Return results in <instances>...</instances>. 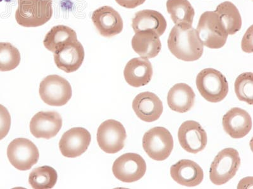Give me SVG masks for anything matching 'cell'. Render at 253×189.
Listing matches in <instances>:
<instances>
[{
    "label": "cell",
    "mask_w": 253,
    "mask_h": 189,
    "mask_svg": "<svg viewBox=\"0 0 253 189\" xmlns=\"http://www.w3.org/2000/svg\"><path fill=\"white\" fill-rule=\"evenodd\" d=\"M62 123V119L58 112L41 111L31 119V132L36 138H53L59 132Z\"/></svg>",
    "instance_id": "9a60e30c"
},
{
    "label": "cell",
    "mask_w": 253,
    "mask_h": 189,
    "mask_svg": "<svg viewBox=\"0 0 253 189\" xmlns=\"http://www.w3.org/2000/svg\"><path fill=\"white\" fill-rule=\"evenodd\" d=\"M241 165L239 152L232 148H225L218 153L212 162L210 179L216 186L223 185L236 175Z\"/></svg>",
    "instance_id": "5b68a950"
},
{
    "label": "cell",
    "mask_w": 253,
    "mask_h": 189,
    "mask_svg": "<svg viewBox=\"0 0 253 189\" xmlns=\"http://www.w3.org/2000/svg\"><path fill=\"white\" fill-rule=\"evenodd\" d=\"M196 30L203 46L210 49L221 48L229 36L218 15L211 11L201 15Z\"/></svg>",
    "instance_id": "277c9868"
},
{
    "label": "cell",
    "mask_w": 253,
    "mask_h": 189,
    "mask_svg": "<svg viewBox=\"0 0 253 189\" xmlns=\"http://www.w3.org/2000/svg\"><path fill=\"white\" fill-rule=\"evenodd\" d=\"M252 186L253 177H247L241 180L237 186V189H250L252 188Z\"/></svg>",
    "instance_id": "1f68e13d"
},
{
    "label": "cell",
    "mask_w": 253,
    "mask_h": 189,
    "mask_svg": "<svg viewBox=\"0 0 253 189\" xmlns=\"http://www.w3.org/2000/svg\"><path fill=\"white\" fill-rule=\"evenodd\" d=\"M132 47L133 50L141 58L152 59L161 51L162 42L155 32L139 31L135 32L132 37Z\"/></svg>",
    "instance_id": "ffe728a7"
},
{
    "label": "cell",
    "mask_w": 253,
    "mask_h": 189,
    "mask_svg": "<svg viewBox=\"0 0 253 189\" xmlns=\"http://www.w3.org/2000/svg\"><path fill=\"white\" fill-rule=\"evenodd\" d=\"M222 125L226 133L234 139L245 137L252 128V119L245 110L234 107L223 117Z\"/></svg>",
    "instance_id": "e0dca14e"
},
{
    "label": "cell",
    "mask_w": 253,
    "mask_h": 189,
    "mask_svg": "<svg viewBox=\"0 0 253 189\" xmlns=\"http://www.w3.org/2000/svg\"><path fill=\"white\" fill-rule=\"evenodd\" d=\"M178 141L183 149L190 154L202 152L207 145V132L194 121H187L180 126L178 131Z\"/></svg>",
    "instance_id": "7c38bea8"
},
{
    "label": "cell",
    "mask_w": 253,
    "mask_h": 189,
    "mask_svg": "<svg viewBox=\"0 0 253 189\" xmlns=\"http://www.w3.org/2000/svg\"><path fill=\"white\" fill-rule=\"evenodd\" d=\"M195 94L186 83H177L171 88L167 95V102L173 111L186 113L194 106Z\"/></svg>",
    "instance_id": "7402d4cb"
},
{
    "label": "cell",
    "mask_w": 253,
    "mask_h": 189,
    "mask_svg": "<svg viewBox=\"0 0 253 189\" xmlns=\"http://www.w3.org/2000/svg\"><path fill=\"white\" fill-rule=\"evenodd\" d=\"M242 49L247 53H252L253 49V26H251L245 33L242 40Z\"/></svg>",
    "instance_id": "f546056e"
},
{
    "label": "cell",
    "mask_w": 253,
    "mask_h": 189,
    "mask_svg": "<svg viewBox=\"0 0 253 189\" xmlns=\"http://www.w3.org/2000/svg\"><path fill=\"white\" fill-rule=\"evenodd\" d=\"M174 181L180 185L193 188L200 185L204 179V172L200 165L190 159H181L170 168Z\"/></svg>",
    "instance_id": "ac0fdd59"
},
{
    "label": "cell",
    "mask_w": 253,
    "mask_h": 189,
    "mask_svg": "<svg viewBox=\"0 0 253 189\" xmlns=\"http://www.w3.org/2000/svg\"><path fill=\"white\" fill-rule=\"evenodd\" d=\"M132 27L135 33L151 31L161 37L166 31L167 23L162 13L155 10H143L135 13L132 19Z\"/></svg>",
    "instance_id": "44dd1931"
},
{
    "label": "cell",
    "mask_w": 253,
    "mask_h": 189,
    "mask_svg": "<svg viewBox=\"0 0 253 189\" xmlns=\"http://www.w3.org/2000/svg\"><path fill=\"white\" fill-rule=\"evenodd\" d=\"M126 138L125 127L119 121L114 119L101 124L97 132L99 148L107 154H115L123 150Z\"/></svg>",
    "instance_id": "9c48e42d"
},
{
    "label": "cell",
    "mask_w": 253,
    "mask_h": 189,
    "mask_svg": "<svg viewBox=\"0 0 253 189\" xmlns=\"http://www.w3.org/2000/svg\"><path fill=\"white\" fill-rule=\"evenodd\" d=\"M196 87L203 97L212 103L221 102L229 92L227 79L220 71L213 68H206L198 73Z\"/></svg>",
    "instance_id": "3957f363"
},
{
    "label": "cell",
    "mask_w": 253,
    "mask_h": 189,
    "mask_svg": "<svg viewBox=\"0 0 253 189\" xmlns=\"http://www.w3.org/2000/svg\"><path fill=\"white\" fill-rule=\"evenodd\" d=\"M146 169V161L141 155L128 153L114 161L112 172L119 181L132 183L141 179L145 175Z\"/></svg>",
    "instance_id": "30bf717a"
},
{
    "label": "cell",
    "mask_w": 253,
    "mask_h": 189,
    "mask_svg": "<svg viewBox=\"0 0 253 189\" xmlns=\"http://www.w3.org/2000/svg\"><path fill=\"white\" fill-rule=\"evenodd\" d=\"M3 0H0V2L3 1Z\"/></svg>",
    "instance_id": "d6a6232c"
},
{
    "label": "cell",
    "mask_w": 253,
    "mask_h": 189,
    "mask_svg": "<svg viewBox=\"0 0 253 189\" xmlns=\"http://www.w3.org/2000/svg\"><path fill=\"white\" fill-rule=\"evenodd\" d=\"M115 1L123 7L132 9L141 5L146 0H115Z\"/></svg>",
    "instance_id": "4dcf8cb0"
},
{
    "label": "cell",
    "mask_w": 253,
    "mask_h": 189,
    "mask_svg": "<svg viewBox=\"0 0 253 189\" xmlns=\"http://www.w3.org/2000/svg\"><path fill=\"white\" fill-rule=\"evenodd\" d=\"M153 74V66L148 59L135 58L126 63L124 71L126 82L133 87L145 86L150 82Z\"/></svg>",
    "instance_id": "d6986e66"
},
{
    "label": "cell",
    "mask_w": 253,
    "mask_h": 189,
    "mask_svg": "<svg viewBox=\"0 0 253 189\" xmlns=\"http://www.w3.org/2000/svg\"><path fill=\"white\" fill-rule=\"evenodd\" d=\"M142 146L146 154L155 161L168 158L173 149L172 136L166 128L155 127L147 131L142 138Z\"/></svg>",
    "instance_id": "8992f818"
},
{
    "label": "cell",
    "mask_w": 253,
    "mask_h": 189,
    "mask_svg": "<svg viewBox=\"0 0 253 189\" xmlns=\"http://www.w3.org/2000/svg\"><path fill=\"white\" fill-rule=\"evenodd\" d=\"M58 174L53 167L42 166L34 169L29 175V183L35 189H49L55 187Z\"/></svg>",
    "instance_id": "484cf974"
},
{
    "label": "cell",
    "mask_w": 253,
    "mask_h": 189,
    "mask_svg": "<svg viewBox=\"0 0 253 189\" xmlns=\"http://www.w3.org/2000/svg\"><path fill=\"white\" fill-rule=\"evenodd\" d=\"M84 49L78 39L62 45L54 53L58 68L67 73L78 71L84 60Z\"/></svg>",
    "instance_id": "8fae6325"
},
{
    "label": "cell",
    "mask_w": 253,
    "mask_h": 189,
    "mask_svg": "<svg viewBox=\"0 0 253 189\" xmlns=\"http://www.w3.org/2000/svg\"><path fill=\"white\" fill-rule=\"evenodd\" d=\"M132 109L141 120L147 123L157 121L164 111L161 100L157 94L150 92L137 94L133 100Z\"/></svg>",
    "instance_id": "2e32d148"
},
{
    "label": "cell",
    "mask_w": 253,
    "mask_h": 189,
    "mask_svg": "<svg viewBox=\"0 0 253 189\" xmlns=\"http://www.w3.org/2000/svg\"><path fill=\"white\" fill-rule=\"evenodd\" d=\"M166 6L175 26L192 27L195 11L188 0H167Z\"/></svg>",
    "instance_id": "603a6c76"
},
{
    "label": "cell",
    "mask_w": 253,
    "mask_h": 189,
    "mask_svg": "<svg viewBox=\"0 0 253 189\" xmlns=\"http://www.w3.org/2000/svg\"><path fill=\"white\" fill-rule=\"evenodd\" d=\"M170 53L177 59L184 62H194L203 56L204 46L193 27L175 26L168 39Z\"/></svg>",
    "instance_id": "6da1fadb"
},
{
    "label": "cell",
    "mask_w": 253,
    "mask_h": 189,
    "mask_svg": "<svg viewBox=\"0 0 253 189\" xmlns=\"http://www.w3.org/2000/svg\"><path fill=\"white\" fill-rule=\"evenodd\" d=\"M11 116L8 110L0 104V141L5 138L11 127Z\"/></svg>",
    "instance_id": "f1b7e54d"
},
{
    "label": "cell",
    "mask_w": 253,
    "mask_h": 189,
    "mask_svg": "<svg viewBox=\"0 0 253 189\" xmlns=\"http://www.w3.org/2000/svg\"><path fill=\"white\" fill-rule=\"evenodd\" d=\"M9 161L17 170L27 171L38 163L40 152L37 146L26 138L13 140L7 148Z\"/></svg>",
    "instance_id": "ba28073f"
},
{
    "label": "cell",
    "mask_w": 253,
    "mask_h": 189,
    "mask_svg": "<svg viewBox=\"0 0 253 189\" xmlns=\"http://www.w3.org/2000/svg\"><path fill=\"white\" fill-rule=\"evenodd\" d=\"M234 89L239 100L251 105L253 104V73H244L238 76L235 82Z\"/></svg>",
    "instance_id": "83f0119b"
},
{
    "label": "cell",
    "mask_w": 253,
    "mask_h": 189,
    "mask_svg": "<svg viewBox=\"0 0 253 189\" xmlns=\"http://www.w3.org/2000/svg\"><path fill=\"white\" fill-rule=\"evenodd\" d=\"M214 12L218 15L228 34L234 35L241 30L242 18L234 4L230 1L223 2L218 5Z\"/></svg>",
    "instance_id": "cb8c5ba5"
},
{
    "label": "cell",
    "mask_w": 253,
    "mask_h": 189,
    "mask_svg": "<svg viewBox=\"0 0 253 189\" xmlns=\"http://www.w3.org/2000/svg\"><path fill=\"white\" fill-rule=\"evenodd\" d=\"M21 56L19 49L9 42H0V71H10L19 66Z\"/></svg>",
    "instance_id": "4316f807"
},
{
    "label": "cell",
    "mask_w": 253,
    "mask_h": 189,
    "mask_svg": "<svg viewBox=\"0 0 253 189\" xmlns=\"http://www.w3.org/2000/svg\"><path fill=\"white\" fill-rule=\"evenodd\" d=\"M77 39L75 31L69 27L59 25L53 27L46 33L43 44L47 50L55 53L62 45Z\"/></svg>",
    "instance_id": "d4e9b609"
},
{
    "label": "cell",
    "mask_w": 253,
    "mask_h": 189,
    "mask_svg": "<svg viewBox=\"0 0 253 189\" xmlns=\"http://www.w3.org/2000/svg\"><path fill=\"white\" fill-rule=\"evenodd\" d=\"M91 19L103 37H112L123 31L124 22L121 15L111 6H103L94 10Z\"/></svg>",
    "instance_id": "5bb4252c"
},
{
    "label": "cell",
    "mask_w": 253,
    "mask_h": 189,
    "mask_svg": "<svg viewBox=\"0 0 253 189\" xmlns=\"http://www.w3.org/2000/svg\"><path fill=\"white\" fill-rule=\"evenodd\" d=\"M52 3L53 0H18L16 21L24 28L42 26L53 15Z\"/></svg>",
    "instance_id": "7a4b0ae2"
},
{
    "label": "cell",
    "mask_w": 253,
    "mask_h": 189,
    "mask_svg": "<svg viewBox=\"0 0 253 189\" xmlns=\"http://www.w3.org/2000/svg\"><path fill=\"white\" fill-rule=\"evenodd\" d=\"M91 136L83 127H74L63 134L59 142V148L63 156L67 158L80 157L86 152Z\"/></svg>",
    "instance_id": "4fadbf2b"
},
{
    "label": "cell",
    "mask_w": 253,
    "mask_h": 189,
    "mask_svg": "<svg viewBox=\"0 0 253 189\" xmlns=\"http://www.w3.org/2000/svg\"><path fill=\"white\" fill-rule=\"evenodd\" d=\"M40 95L46 104L61 107L67 104L72 97L71 84L64 78L56 75L46 76L40 83Z\"/></svg>",
    "instance_id": "52a82bcc"
}]
</instances>
